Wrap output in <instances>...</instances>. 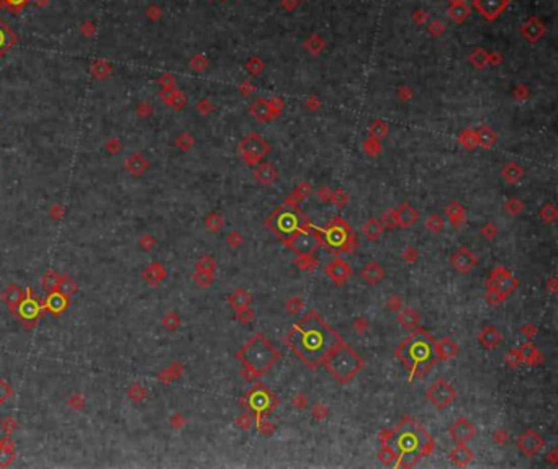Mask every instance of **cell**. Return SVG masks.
Here are the masks:
<instances>
[{
	"mask_svg": "<svg viewBox=\"0 0 558 469\" xmlns=\"http://www.w3.org/2000/svg\"><path fill=\"white\" fill-rule=\"evenodd\" d=\"M470 15V9L465 4H452V7L449 9V17L455 20V22H463L467 17Z\"/></svg>",
	"mask_w": 558,
	"mask_h": 469,
	"instance_id": "1f68e13d",
	"label": "cell"
},
{
	"mask_svg": "<svg viewBox=\"0 0 558 469\" xmlns=\"http://www.w3.org/2000/svg\"><path fill=\"white\" fill-rule=\"evenodd\" d=\"M398 357L411 373V378L424 376L437 361V340L431 333L418 329L396 348Z\"/></svg>",
	"mask_w": 558,
	"mask_h": 469,
	"instance_id": "3957f363",
	"label": "cell"
},
{
	"mask_svg": "<svg viewBox=\"0 0 558 469\" xmlns=\"http://www.w3.org/2000/svg\"><path fill=\"white\" fill-rule=\"evenodd\" d=\"M2 298H4L5 303L13 304V303H18V301H20V298H22V293H20V290H18L17 286H9L2 293Z\"/></svg>",
	"mask_w": 558,
	"mask_h": 469,
	"instance_id": "e575fe53",
	"label": "cell"
},
{
	"mask_svg": "<svg viewBox=\"0 0 558 469\" xmlns=\"http://www.w3.org/2000/svg\"><path fill=\"white\" fill-rule=\"evenodd\" d=\"M398 320L405 329H414V327L419 324V314L414 309H411V307H405V309L398 314Z\"/></svg>",
	"mask_w": 558,
	"mask_h": 469,
	"instance_id": "d4e9b609",
	"label": "cell"
},
{
	"mask_svg": "<svg viewBox=\"0 0 558 469\" xmlns=\"http://www.w3.org/2000/svg\"><path fill=\"white\" fill-rule=\"evenodd\" d=\"M372 132H373V136H375V138H381L383 134L386 132V126L383 124V123H380V121H376V123L372 126Z\"/></svg>",
	"mask_w": 558,
	"mask_h": 469,
	"instance_id": "f6af8a7d",
	"label": "cell"
},
{
	"mask_svg": "<svg viewBox=\"0 0 558 469\" xmlns=\"http://www.w3.org/2000/svg\"><path fill=\"white\" fill-rule=\"evenodd\" d=\"M41 281H43V286L46 288V290H54V288L58 286V283H59V277L56 273L49 272V273L44 275Z\"/></svg>",
	"mask_w": 558,
	"mask_h": 469,
	"instance_id": "f35d334b",
	"label": "cell"
},
{
	"mask_svg": "<svg viewBox=\"0 0 558 469\" xmlns=\"http://www.w3.org/2000/svg\"><path fill=\"white\" fill-rule=\"evenodd\" d=\"M383 232V224L376 218H370L364 226V236L368 240H376Z\"/></svg>",
	"mask_w": 558,
	"mask_h": 469,
	"instance_id": "83f0119b",
	"label": "cell"
},
{
	"mask_svg": "<svg viewBox=\"0 0 558 469\" xmlns=\"http://www.w3.org/2000/svg\"><path fill=\"white\" fill-rule=\"evenodd\" d=\"M285 244L288 245V249L293 250L295 253H298L300 257H311L313 253L318 250V247H321L319 237L313 226L298 231L292 239H288Z\"/></svg>",
	"mask_w": 558,
	"mask_h": 469,
	"instance_id": "ba28073f",
	"label": "cell"
},
{
	"mask_svg": "<svg viewBox=\"0 0 558 469\" xmlns=\"http://www.w3.org/2000/svg\"><path fill=\"white\" fill-rule=\"evenodd\" d=\"M26 2H28V0H0V4L10 7L12 10H20Z\"/></svg>",
	"mask_w": 558,
	"mask_h": 469,
	"instance_id": "b9f144b4",
	"label": "cell"
},
{
	"mask_svg": "<svg viewBox=\"0 0 558 469\" xmlns=\"http://www.w3.org/2000/svg\"><path fill=\"white\" fill-rule=\"evenodd\" d=\"M15 43H17V36L13 35V31L5 23L0 22V57H2Z\"/></svg>",
	"mask_w": 558,
	"mask_h": 469,
	"instance_id": "7402d4cb",
	"label": "cell"
},
{
	"mask_svg": "<svg viewBox=\"0 0 558 469\" xmlns=\"http://www.w3.org/2000/svg\"><path fill=\"white\" fill-rule=\"evenodd\" d=\"M427 397L435 407H447L450 402L455 399V389L454 386L449 384L445 379H437L435 383L427 389Z\"/></svg>",
	"mask_w": 558,
	"mask_h": 469,
	"instance_id": "8fae6325",
	"label": "cell"
},
{
	"mask_svg": "<svg viewBox=\"0 0 558 469\" xmlns=\"http://www.w3.org/2000/svg\"><path fill=\"white\" fill-rule=\"evenodd\" d=\"M459 353V345L455 344L452 339H440V342H437V358L440 360H452L457 357Z\"/></svg>",
	"mask_w": 558,
	"mask_h": 469,
	"instance_id": "ac0fdd59",
	"label": "cell"
},
{
	"mask_svg": "<svg viewBox=\"0 0 558 469\" xmlns=\"http://www.w3.org/2000/svg\"><path fill=\"white\" fill-rule=\"evenodd\" d=\"M254 177L262 185H270L277 180V170L272 164H260L254 172Z\"/></svg>",
	"mask_w": 558,
	"mask_h": 469,
	"instance_id": "d6986e66",
	"label": "cell"
},
{
	"mask_svg": "<svg viewBox=\"0 0 558 469\" xmlns=\"http://www.w3.org/2000/svg\"><path fill=\"white\" fill-rule=\"evenodd\" d=\"M310 195H311V186L308 183H300L292 193L290 203H293V201H301V199H305L306 196H310Z\"/></svg>",
	"mask_w": 558,
	"mask_h": 469,
	"instance_id": "d6a6232c",
	"label": "cell"
},
{
	"mask_svg": "<svg viewBox=\"0 0 558 469\" xmlns=\"http://www.w3.org/2000/svg\"><path fill=\"white\" fill-rule=\"evenodd\" d=\"M22 311H23L25 316H33V314L36 312V306L33 304L31 301H28V303H25V304H23V309H22Z\"/></svg>",
	"mask_w": 558,
	"mask_h": 469,
	"instance_id": "c3c4849f",
	"label": "cell"
},
{
	"mask_svg": "<svg viewBox=\"0 0 558 469\" xmlns=\"http://www.w3.org/2000/svg\"><path fill=\"white\" fill-rule=\"evenodd\" d=\"M418 218H419L418 211H416L409 203H406V201L401 205L400 210L396 211V223H398V226H401L403 229L411 227L416 221H418Z\"/></svg>",
	"mask_w": 558,
	"mask_h": 469,
	"instance_id": "e0dca14e",
	"label": "cell"
},
{
	"mask_svg": "<svg viewBox=\"0 0 558 469\" xmlns=\"http://www.w3.org/2000/svg\"><path fill=\"white\" fill-rule=\"evenodd\" d=\"M450 260H452V265L462 273H468L470 270H473L476 265V257L468 249H465V247H460Z\"/></svg>",
	"mask_w": 558,
	"mask_h": 469,
	"instance_id": "2e32d148",
	"label": "cell"
},
{
	"mask_svg": "<svg viewBox=\"0 0 558 469\" xmlns=\"http://www.w3.org/2000/svg\"><path fill=\"white\" fill-rule=\"evenodd\" d=\"M198 268H200V270L206 272V273H210L213 268H214V262H213L211 258H208V257L206 258H201L200 262H198Z\"/></svg>",
	"mask_w": 558,
	"mask_h": 469,
	"instance_id": "7bdbcfd3",
	"label": "cell"
},
{
	"mask_svg": "<svg viewBox=\"0 0 558 469\" xmlns=\"http://www.w3.org/2000/svg\"><path fill=\"white\" fill-rule=\"evenodd\" d=\"M144 167H146V162L139 154H134V156L128 159V169H130L131 173H141L144 170Z\"/></svg>",
	"mask_w": 558,
	"mask_h": 469,
	"instance_id": "836d02e7",
	"label": "cell"
},
{
	"mask_svg": "<svg viewBox=\"0 0 558 469\" xmlns=\"http://www.w3.org/2000/svg\"><path fill=\"white\" fill-rule=\"evenodd\" d=\"M506 208H508L509 213L517 214V213H521V210H522V203H519L517 199H511L509 203L506 205Z\"/></svg>",
	"mask_w": 558,
	"mask_h": 469,
	"instance_id": "bcb514c9",
	"label": "cell"
},
{
	"mask_svg": "<svg viewBox=\"0 0 558 469\" xmlns=\"http://www.w3.org/2000/svg\"><path fill=\"white\" fill-rule=\"evenodd\" d=\"M322 365L327 368V371L332 374V378H336L339 383L344 384L347 381H351L355 374L364 368V360L355 353L354 348L346 345L344 340H342L341 344L327 355V358L324 360Z\"/></svg>",
	"mask_w": 558,
	"mask_h": 469,
	"instance_id": "8992f818",
	"label": "cell"
},
{
	"mask_svg": "<svg viewBox=\"0 0 558 469\" xmlns=\"http://www.w3.org/2000/svg\"><path fill=\"white\" fill-rule=\"evenodd\" d=\"M503 177L506 178L509 183H516L517 180L522 177V167L517 165L516 162H509L503 169Z\"/></svg>",
	"mask_w": 558,
	"mask_h": 469,
	"instance_id": "f546056e",
	"label": "cell"
},
{
	"mask_svg": "<svg viewBox=\"0 0 558 469\" xmlns=\"http://www.w3.org/2000/svg\"><path fill=\"white\" fill-rule=\"evenodd\" d=\"M517 446L527 454V456H532V454H537L543 446V440L532 430H526L519 438H517Z\"/></svg>",
	"mask_w": 558,
	"mask_h": 469,
	"instance_id": "7c38bea8",
	"label": "cell"
},
{
	"mask_svg": "<svg viewBox=\"0 0 558 469\" xmlns=\"http://www.w3.org/2000/svg\"><path fill=\"white\" fill-rule=\"evenodd\" d=\"M322 46H324V44H322V41H321V39H318V38H313V39H310V43H308V48H310L314 52V54L322 48Z\"/></svg>",
	"mask_w": 558,
	"mask_h": 469,
	"instance_id": "7dc6e473",
	"label": "cell"
},
{
	"mask_svg": "<svg viewBox=\"0 0 558 469\" xmlns=\"http://www.w3.org/2000/svg\"><path fill=\"white\" fill-rule=\"evenodd\" d=\"M246 404L247 407L254 411L257 415H262L268 411H273L275 406H277V400H275V396L267 389L264 384H255L251 391L247 392L246 396Z\"/></svg>",
	"mask_w": 558,
	"mask_h": 469,
	"instance_id": "9c48e42d",
	"label": "cell"
},
{
	"mask_svg": "<svg viewBox=\"0 0 558 469\" xmlns=\"http://www.w3.org/2000/svg\"><path fill=\"white\" fill-rule=\"evenodd\" d=\"M272 110H273L272 102H268V100H264V98H260L251 105V113L257 119H260V121H265V119L270 118Z\"/></svg>",
	"mask_w": 558,
	"mask_h": 469,
	"instance_id": "ffe728a7",
	"label": "cell"
},
{
	"mask_svg": "<svg viewBox=\"0 0 558 469\" xmlns=\"http://www.w3.org/2000/svg\"><path fill=\"white\" fill-rule=\"evenodd\" d=\"M475 7L485 18L494 20L508 7V0H475Z\"/></svg>",
	"mask_w": 558,
	"mask_h": 469,
	"instance_id": "9a60e30c",
	"label": "cell"
},
{
	"mask_svg": "<svg viewBox=\"0 0 558 469\" xmlns=\"http://www.w3.org/2000/svg\"><path fill=\"white\" fill-rule=\"evenodd\" d=\"M460 143L465 147H468V149H473L476 146V134L472 129H465L460 136Z\"/></svg>",
	"mask_w": 558,
	"mask_h": 469,
	"instance_id": "8d00e7d4",
	"label": "cell"
},
{
	"mask_svg": "<svg viewBox=\"0 0 558 469\" xmlns=\"http://www.w3.org/2000/svg\"><path fill=\"white\" fill-rule=\"evenodd\" d=\"M241 152L246 162L255 164L259 159H262L268 152V146L264 139L257 134H249V136L241 143Z\"/></svg>",
	"mask_w": 558,
	"mask_h": 469,
	"instance_id": "30bf717a",
	"label": "cell"
},
{
	"mask_svg": "<svg viewBox=\"0 0 558 469\" xmlns=\"http://www.w3.org/2000/svg\"><path fill=\"white\" fill-rule=\"evenodd\" d=\"M362 278H364L365 281H368L370 285H376L380 283V281L383 280V275H385V272H383V268L375 263V262H370L368 263L364 270H362Z\"/></svg>",
	"mask_w": 558,
	"mask_h": 469,
	"instance_id": "603a6c76",
	"label": "cell"
},
{
	"mask_svg": "<svg viewBox=\"0 0 558 469\" xmlns=\"http://www.w3.org/2000/svg\"><path fill=\"white\" fill-rule=\"evenodd\" d=\"M449 2H450V4H462L463 0H449Z\"/></svg>",
	"mask_w": 558,
	"mask_h": 469,
	"instance_id": "681fc988",
	"label": "cell"
},
{
	"mask_svg": "<svg viewBox=\"0 0 558 469\" xmlns=\"http://www.w3.org/2000/svg\"><path fill=\"white\" fill-rule=\"evenodd\" d=\"M540 216L542 219L545 221V223H553L555 218H556V210L553 205H545L540 210Z\"/></svg>",
	"mask_w": 558,
	"mask_h": 469,
	"instance_id": "74e56055",
	"label": "cell"
},
{
	"mask_svg": "<svg viewBox=\"0 0 558 469\" xmlns=\"http://www.w3.org/2000/svg\"><path fill=\"white\" fill-rule=\"evenodd\" d=\"M265 224L275 236L284 240V242H287V240L292 239L298 231L311 227V221L308 219L293 203L287 201V203L280 205L277 210L267 218Z\"/></svg>",
	"mask_w": 558,
	"mask_h": 469,
	"instance_id": "5b68a950",
	"label": "cell"
},
{
	"mask_svg": "<svg viewBox=\"0 0 558 469\" xmlns=\"http://www.w3.org/2000/svg\"><path fill=\"white\" fill-rule=\"evenodd\" d=\"M472 61L476 64V67H481L483 64L486 62V54H485V51H481V49L475 51V52H473V56H472Z\"/></svg>",
	"mask_w": 558,
	"mask_h": 469,
	"instance_id": "60d3db41",
	"label": "cell"
},
{
	"mask_svg": "<svg viewBox=\"0 0 558 469\" xmlns=\"http://www.w3.org/2000/svg\"><path fill=\"white\" fill-rule=\"evenodd\" d=\"M332 199H334V203H336V205L344 206V205L347 203V201H349V196L346 195L344 191H336L334 195H332Z\"/></svg>",
	"mask_w": 558,
	"mask_h": 469,
	"instance_id": "ee69618b",
	"label": "cell"
},
{
	"mask_svg": "<svg viewBox=\"0 0 558 469\" xmlns=\"http://www.w3.org/2000/svg\"><path fill=\"white\" fill-rule=\"evenodd\" d=\"M496 143V134L489 126H481L478 134H476V144H480L485 149H489Z\"/></svg>",
	"mask_w": 558,
	"mask_h": 469,
	"instance_id": "4316f807",
	"label": "cell"
},
{
	"mask_svg": "<svg viewBox=\"0 0 558 469\" xmlns=\"http://www.w3.org/2000/svg\"><path fill=\"white\" fill-rule=\"evenodd\" d=\"M450 458H452V461H454L457 466H465V464H468L470 461L473 459V453H472V450H470V448L465 443H462V445H459L452 451Z\"/></svg>",
	"mask_w": 558,
	"mask_h": 469,
	"instance_id": "cb8c5ba5",
	"label": "cell"
},
{
	"mask_svg": "<svg viewBox=\"0 0 558 469\" xmlns=\"http://www.w3.org/2000/svg\"><path fill=\"white\" fill-rule=\"evenodd\" d=\"M383 446L398 461L396 466L409 467L434 450V440L411 419H405L383 440Z\"/></svg>",
	"mask_w": 558,
	"mask_h": 469,
	"instance_id": "7a4b0ae2",
	"label": "cell"
},
{
	"mask_svg": "<svg viewBox=\"0 0 558 469\" xmlns=\"http://www.w3.org/2000/svg\"><path fill=\"white\" fill-rule=\"evenodd\" d=\"M249 301H251V298H249V294L244 291V290H238L236 293L233 294V296L230 298V303L231 306L234 307V309L238 311H243V309H247L249 306Z\"/></svg>",
	"mask_w": 558,
	"mask_h": 469,
	"instance_id": "4dcf8cb0",
	"label": "cell"
},
{
	"mask_svg": "<svg viewBox=\"0 0 558 469\" xmlns=\"http://www.w3.org/2000/svg\"><path fill=\"white\" fill-rule=\"evenodd\" d=\"M475 427L470 424V422L467 419L460 417L459 420L455 422V424L452 425V428H450V435H452V438L457 441L459 445L462 443H467V441H470L473 437H475Z\"/></svg>",
	"mask_w": 558,
	"mask_h": 469,
	"instance_id": "4fadbf2b",
	"label": "cell"
},
{
	"mask_svg": "<svg viewBox=\"0 0 558 469\" xmlns=\"http://www.w3.org/2000/svg\"><path fill=\"white\" fill-rule=\"evenodd\" d=\"M383 221H385V224L389 227V229L398 224V223H396V213L392 211V210H388L385 214H383Z\"/></svg>",
	"mask_w": 558,
	"mask_h": 469,
	"instance_id": "ab89813d",
	"label": "cell"
},
{
	"mask_svg": "<svg viewBox=\"0 0 558 469\" xmlns=\"http://www.w3.org/2000/svg\"><path fill=\"white\" fill-rule=\"evenodd\" d=\"M285 342L306 366L314 370L324 363L327 355L341 344L342 339L319 317L318 312L310 311L298 324L292 327Z\"/></svg>",
	"mask_w": 558,
	"mask_h": 469,
	"instance_id": "6da1fadb",
	"label": "cell"
},
{
	"mask_svg": "<svg viewBox=\"0 0 558 469\" xmlns=\"http://www.w3.org/2000/svg\"><path fill=\"white\" fill-rule=\"evenodd\" d=\"M447 214L454 226H462L465 223V210H463V206L457 203V201H454V203H450L447 206Z\"/></svg>",
	"mask_w": 558,
	"mask_h": 469,
	"instance_id": "f1b7e54d",
	"label": "cell"
},
{
	"mask_svg": "<svg viewBox=\"0 0 558 469\" xmlns=\"http://www.w3.org/2000/svg\"><path fill=\"white\" fill-rule=\"evenodd\" d=\"M351 273H352L351 266L341 258H334L332 262L326 266V275L334 281V283H339V285L346 283V281L351 278Z\"/></svg>",
	"mask_w": 558,
	"mask_h": 469,
	"instance_id": "5bb4252c",
	"label": "cell"
},
{
	"mask_svg": "<svg viewBox=\"0 0 558 469\" xmlns=\"http://www.w3.org/2000/svg\"><path fill=\"white\" fill-rule=\"evenodd\" d=\"M314 231L318 234L321 245H324L332 253L349 252L352 250V247H355V234L352 227L339 216L332 218L322 229L314 227Z\"/></svg>",
	"mask_w": 558,
	"mask_h": 469,
	"instance_id": "52a82bcc",
	"label": "cell"
},
{
	"mask_svg": "<svg viewBox=\"0 0 558 469\" xmlns=\"http://www.w3.org/2000/svg\"><path fill=\"white\" fill-rule=\"evenodd\" d=\"M426 227L434 234L440 232L443 229V219L440 216H437V214H432V216L426 221Z\"/></svg>",
	"mask_w": 558,
	"mask_h": 469,
	"instance_id": "d590c367",
	"label": "cell"
},
{
	"mask_svg": "<svg viewBox=\"0 0 558 469\" xmlns=\"http://www.w3.org/2000/svg\"><path fill=\"white\" fill-rule=\"evenodd\" d=\"M522 33L526 35V38L530 39V41H537V38H540L543 35V26L542 23L537 22L535 18H530L529 22L522 26Z\"/></svg>",
	"mask_w": 558,
	"mask_h": 469,
	"instance_id": "484cf974",
	"label": "cell"
},
{
	"mask_svg": "<svg viewBox=\"0 0 558 469\" xmlns=\"http://www.w3.org/2000/svg\"><path fill=\"white\" fill-rule=\"evenodd\" d=\"M478 340H480L481 344L485 345L486 348H494V347L499 345V342H501V333H499V330L496 329V327L488 325V327H485V329L481 330V333L478 335Z\"/></svg>",
	"mask_w": 558,
	"mask_h": 469,
	"instance_id": "44dd1931",
	"label": "cell"
},
{
	"mask_svg": "<svg viewBox=\"0 0 558 469\" xmlns=\"http://www.w3.org/2000/svg\"><path fill=\"white\" fill-rule=\"evenodd\" d=\"M280 353L264 333H255L247 344L241 348L238 358L246 366L252 376H260L267 373L278 360Z\"/></svg>",
	"mask_w": 558,
	"mask_h": 469,
	"instance_id": "277c9868",
	"label": "cell"
}]
</instances>
